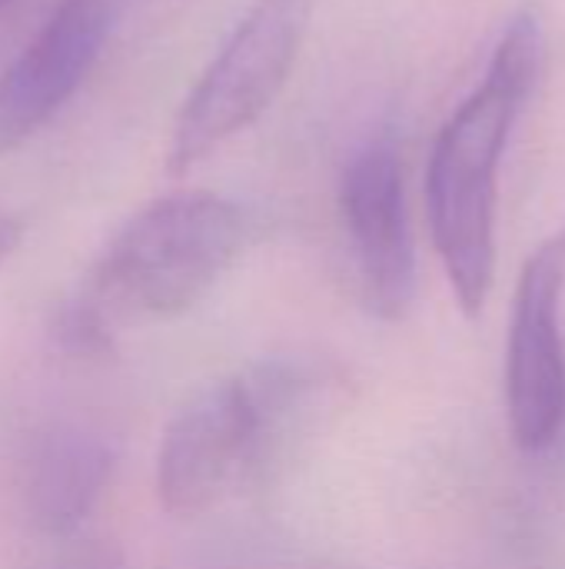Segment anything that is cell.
I'll use <instances>...</instances> for the list:
<instances>
[{
	"mask_svg": "<svg viewBox=\"0 0 565 569\" xmlns=\"http://www.w3.org/2000/svg\"><path fill=\"white\" fill-rule=\"evenodd\" d=\"M526 97L483 80L443 123L426 170L430 227L456 303L480 317L496 267V180Z\"/></svg>",
	"mask_w": 565,
	"mask_h": 569,
	"instance_id": "obj_2",
	"label": "cell"
},
{
	"mask_svg": "<svg viewBox=\"0 0 565 569\" xmlns=\"http://www.w3.org/2000/svg\"><path fill=\"white\" fill-rule=\"evenodd\" d=\"M53 569H123V560L117 557V550L103 543H80Z\"/></svg>",
	"mask_w": 565,
	"mask_h": 569,
	"instance_id": "obj_10",
	"label": "cell"
},
{
	"mask_svg": "<svg viewBox=\"0 0 565 569\" xmlns=\"http://www.w3.org/2000/svg\"><path fill=\"white\" fill-rule=\"evenodd\" d=\"M20 237H23V227H20V220L17 217H7V213H0V263L17 250V243H20Z\"/></svg>",
	"mask_w": 565,
	"mask_h": 569,
	"instance_id": "obj_11",
	"label": "cell"
},
{
	"mask_svg": "<svg viewBox=\"0 0 565 569\" xmlns=\"http://www.w3.org/2000/svg\"><path fill=\"white\" fill-rule=\"evenodd\" d=\"M250 213L210 190L167 193L137 210L103 247L80 297L60 317L73 347H103L133 323L193 310L236 263Z\"/></svg>",
	"mask_w": 565,
	"mask_h": 569,
	"instance_id": "obj_1",
	"label": "cell"
},
{
	"mask_svg": "<svg viewBox=\"0 0 565 569\" xmlns=\"http://www.w3.org/2000/svg\"><path fill=\"white\" fill-rule=\"evenodd\" d=\"M296 390V380L280 367L203 387L170 420L157 453L163 510L200 517L216 507L226 490L266 460Z\"/></svg>",
	"mask_w": 565,
	"mask_h": 569,
	"instance_id": "obj_3",
	"label": "cell"
},
{
	"mask_svg": "<svg viewBox=\"0 0 565 569\" xmlns=\"http://www.w3.org/2000/svg\"><path fill=\"white\" fill-rule=\"evenodd\" d=\"M313 0H256L180 107L170 170L186 173L256 123L290 80L310 30Z\"/></svg>",
	"mask_w": 565,
	"mask_h": 569,
	"instance_id": "obj_4",
	"label": "cell"
},
{
	"mask_svg": "<svg viewBox=\"0 0 565 569\" xmlns=\"http://www.w3.org/2000/svg\"><path fill=\"white\" fill-rule=\"evenodd\" d=\"M565 227L526 260L506 340V417L519 450H546L565 423Z\"/></svg>",
	"mask_w": 565,
	"mask_h": 569,
	"instance_id": "obj_5",
	"label": "cell"
},
{
	"mask_svg": "<svg viewBox=\"0 0 565 569\" xmlns=\"http://www.w3.org/2000/svg\"><path fill=\"white\" fill-rule=\"evenodd\" d=\"M340 217L366 310L403 320L416 297V250L400 150L390 137L363 143L340 177Z\"/></svg>",
	"mask_w": 565,
	"mask_h": 569,
	"instance_id": "obj_6",
	"label": "cell"
},
{
	"mask_svg": "<svg viewBox=\"0 0 565 569\" xmlns=\"http://www.w3.org/2000/svg\"><path fill=\"white\" fill-rule=\"evenodd\" d=\"M539 57H543V37H539L536 20L526 13L503 33V40L490 60L486 77L523 93V97H529L536 73H539Z\"/></svg>",
	"mask_w": 565,
	"mask_h": 569,
	"instance_id": "obj_9",
	"label": "cell"
},
{
	"mask_svg": "<svg viewBox=\"0 0 565 569\" xmlns=\"http://www.w3.org/2000/svg\"><path fill=\"white\" fill-rule=\"evenodd\" d=\"M10 3H13V0H0V10H7Z\"/></svg>",
	"mask_w": 565,
	"mask_h": 569,
	"instance_id": "obj_12",
	"label": "cell"
},
{
	"mask_svg": "<svg viewBox=\"0 0 565 569\" xmlns=\"http://www.w3.org/2000/svg\"><path fill=\"white\" fill-rule=\"evenodd\" d=\"M113 450L100 433L57 427L37 440L23 463V503L43 533L77 530L107 490Z\"/></svg>",
	"mask_w": 565,
	"mask_h": 569,
	"instance_id": "obj_8",
	"label": "cell"
},
{
	"mask_svg": "<svg viewBox=\"0 0 565 569\" xmlns=\"http://www.w3.org/2000/svg\"><path fill=\"white\" fill-rule=\"evenodd\" d=\"M110 37V0H60L0 73V153L27 143L80 90Z\"/></svg>",
	"mask_w": 565,
	"mask_h": 569,
	"instance_id": "obj_7",
	"label": "cell"
}]
</instances>
